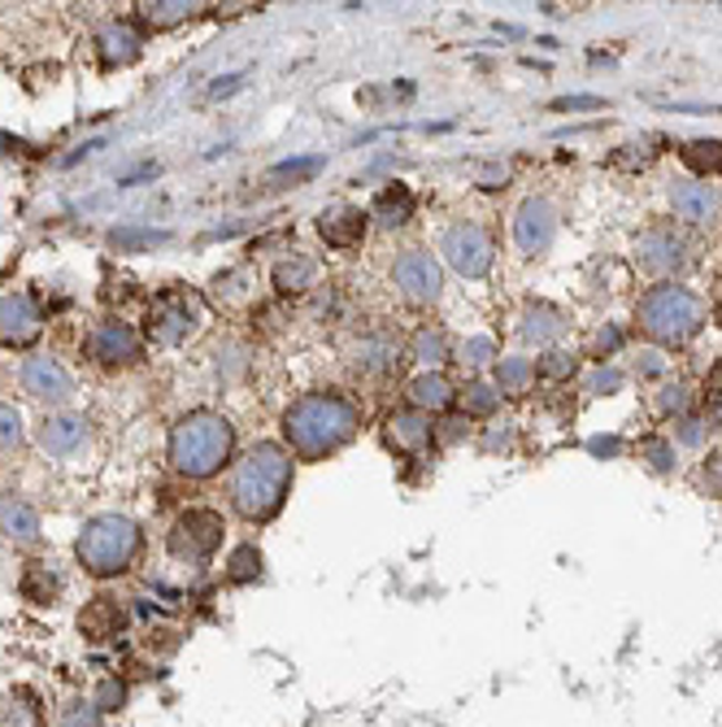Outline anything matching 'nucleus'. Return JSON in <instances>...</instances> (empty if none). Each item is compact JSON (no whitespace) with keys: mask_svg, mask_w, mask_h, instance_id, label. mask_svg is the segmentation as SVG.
Masks as SVG:
<instances>
[{"mask_svg":"<svg viewBox=\"0 0 722 727\" xmlns=\"http://www.w3.org/2000/svg\"><path fill=\"white\" fill-rule=\"evenodd\" d=\"M553 240H558V209L549 206L544 197L522 201V206H518V218H514L518 249H522L527 258H535V253H549Z\"/></svg>","mask_w":722,"mask_h":727,"instance_id":"nucleus-13","label":"nucleus"},{"mask_svg":"<svg viewBox=\"0 0 722 727\" xmlns=\"http://www.w3.org/2000/svg\"><path fill=\"white\" fill-rule=\"evenodd\" d=\"M370 218L379 222V227H405L413 218V192L405 183H388V188H379L374 192V201H370Z\"/></svg>","mask_w":722,"mask_h":727,"instance_id":"nucleus-22","label":"nucleus"},{"mask_svg":"<svg viewBox=\"0 0 722 727\" xmlns=\"http://www.w3.org/2000/svg\"><path fill=\"white\" fill-rule=\"evenodd\" d=\"M213 288H218V297H222V301H231V306H249V301L258 297V275H253L249 266H235V270L218 275V279H213Z\"/></svg>","mask_w":722,"mask_h":727,"instance_id":"nucleus-27","label":"nucleus"},{"mask_svg":"<svg viewBox=\"0 0 722 727\" xmlns=\"http://www.w3.org/2000/svg\"><path fill=\"white\" fill-rule=\"evenodd\" d=\"M88 353L101 366H127L144 353V336L122 318H104L88 336Z\"/></svg>","mask_w":722,"mask_h":727,"instance_id":"nucleus-12","label":"nucleus"},{"mask_svg":"<svg viewBox=\"0 0 722 727\" xmlns=\"http://www.w3.org/2000/svg\"><path fill=\"white\" fill-rule=\"evenodd\" d=\"M288 492H292V454L274 440L253 445L231 470V506L249 522L274 519Z\"/></svg>","mask_w":722,"mask_h":727,"instance_id":"nucleus-2","label":"nucleus"},{"mask_svg":"<svg viewBox=\"0 0 722 727\" xmlns=\"http://www.w3.org/2000/svg\"><path fill=\"white\" fill-rule=\"evenodd\" d=\"M322 170V157H301V161H283V166H274V175L270 179H310Z\"/></svg>","mask_w":722,"mask_h":727,"instance_id":"nucleus-40","label":"nucleus"},{"mask_svg":"<svg viewBox=\"0 0 722 727\" xmlns=\"http://www.w3.org/2000/svg\"><path fill=\"white\" fill-rule=\"evenodd\" d=\"M22 592H27L31 601H49L52 592H57V579H52V575H44V567H31V571H27V579H22Z\"/></svg>","mask_w":722,"mask_h":727,"instance_id":"nucleus-39","label":"nucleus"},{"mask_svg":"<svg viewBox=\"0 0 722 727\" xmlns=\"http://www.w3.org/2000/svg\"><path fill=\"white\" fill-rule=\"evenodd\" d=\"M140 545H144V536H140V527L131 519H122V515H97V519L83 522L74 554H79L83 571L104 579V575L127 571L140 558Z\"/></svg>","mask_w":722,"mask_h":727,"instance_id":"nucleus-4","label":"nucleus"},{"mask_svg":"<svg viewBox=\"0 0 722 727\" xmlns=\"http://www.w3.org/2000/svg\"><path fill=\"white\" fill-rule=\"evenodd\" d=\"M92 706L101 710V715H118L122 706H127V684L118 676H104L97 684V693H92Z\"/></svg>","mask_w":722,"mask_h":727,"instance_id":"nucleus-36","label":"nucleus"},{"mask_svg":"<svg viewBox=\"0 0 722 727\" xmlns=\"http://www.w3.org/2000/svg\"><path fill=\"white\" fill-rule=\"evenodd\" d=\"M9 149H13V136H4V131H0V157L9 153Z\"/></svg>","mask_w":722,"mask_h":727,"instance_id":"nucleus-50","label":"nucleus"},{"mask_svg":"<svg viewBox=\"0 0 722 727\" xmlns=\"http://www.w3.org/2000/svg\"><path fill=\"white\" fill-rule=\"evenodd\" d=\"M57 727H104V715L92 706V697H70L57 710Z\"/></svg>","mask_w":722,"mask_h":727,"instance_id":"nucleus-33","label":"nucleus"},{"mask_svg":"<svg viewBox=\"0 0 722 727\" xmlns=\"http://www.w3.org/2000/svg\"><path fill=\"white\" fill-rule=\"evenodd\" d=\"M144 49V36L131 27V22H109L101 36H97V52H101L104 66H131Z\"/></svg>","mask_w":722,"mask_h":727,"instance_id":"nucleus-19","label":"nucleus"},{"mask_svg":"<svg viewBox=\"0 0 722 727\" xmlns=\"http://www.w3.org/2000/svg\"><path fill=\"white\" fill-rule=\"evenodd\" d=\"M235 427L213 410H192L170 427V467L188 479H209L231 462Z\"/></svg>","mask_w":722,"mask_h":727,"instance_id":"nucleus-3","label":"nucleus"},{"mask_svg":"<svg viewBox=\"0 0 722 727\" xmlns=\"http://www.w3.org/2000/svg\"><path fill=\"white\" fill-rule=\"evenodd\" d=\"M601 97H566V101H558L553 109H601Z\"/></svg>","mask_w":722,"mask_h":727,"instance_id":"nucleus-45","label":"nucleus"},{"mask_svg":"<svg viewBox=\"0 0 722 727\" xmlns=\"http://www.w3.org/2000/svg\"><path fill=\"white\" fill-rule=\"evenodd\" d=\"M535 370H544V375H570V370H574V358H570V353H549Z\"/></svg>","mask_w":722,"mask_h":727,"instance_id":"nucleus-44","label":"nucleus"},{"mask_svg":"<svg viewBox=\"0 0 722 727\" xmlns=\"http://www.w3.org/2000/svg\"><path fill=\"white\" fill-rule=\"evenodd\" d=\"M619 340H622V331L619 327H610V331H601V349L610 353V349H619Z\"/></svg>","mask_w":722,"mask_h":727,"instance_id":"nucleus-47","label":"nucleus"},{"mask_svg":"<svg viewBox=\"0 0 722 727\" xmlns=\"http://www.w3.org/2000/svg\"><path fill=\"white\" fill-rule=\"evenodd\" d=\"M497 406H501V392L492 388V384H465V415H497Z\"/></svg>","mask_w":722,"mask_h":727,"instance_id":"nucleus-37","label":"nucleus"},{"mask_svg":"<svg viewBox=\"0 0 722 727\" xmlns=\"http://www.w3.org/2000/svg\"><path fill=\"white\" fill-rule=\"evenodd\" d=\"M619 384H622V375H619V370H601V375L592 379V388H596V392H601V388H605V392H614Z\"/></svg>","mask_w":722,"mask_h":727,"instance_id":"nucleus-46","label":"nucleus"},{"mask_svg":"<svg viewBox=\"0 0 722 727\" xmlns=\"http://www.w3.org/2000/svg\"><path fill=\"white\" fill-rule=\"evenodd\" d=\"M44 331V313L31 292H0V345L27 349Z\"/></svg>","mask_w":722,"mask_h":727,"instance_id":"nucleus-11","label":"nucleus"},{"mask_svg":"<svg viewBox=\"0 0 722 727\" xmlns=\"http://www.w3.org/2000/svg\"><path fill=\"white\" fill-rule=\"evenodd\" d=\"M640 358H644V362H635V366H640L644 375H658V370H662V358H658V353H640Z\"/></svg>","mask_w":722,"mask_h":727,"instance_id":"nucleus-48","label":"nucleus"},{"mask_svg":"<svg viewBox=\"0 0 722 727\" xmlns=\"http://www.w3.org/2000/svg\"><path fill=\"white\" fill-rule=\"evenodd\" d=\"M705 322V306L692 288L679 283H658L640 297V327L658 340V345H683L701 331Z\"/></svg>","mask_w":722,"mask_h":727,"instance_id":"nucleus-5","label":"nucleus"},{"mask_svg":"<svg viewBox=\"0 0 722 727\" xmlns=\"http://www.w3.org/2000/svg\"><path fill=\"white\" fill-rule=\"evenodd\" d=\"M22 388L36 401H52V406H66L74 397V379L57 358H27L22 362Z\"/></svg>","mask_w":722,"mask_h":727,"instance_id":"nucleus-14","label":"nucleus"},{"mask_svg":"<svg viewBox=\"0 0 722 727\" xmlns=\"http://www.w3.org/2000/svg\"><path fill=\"white\" fill-rule=\"evenodd\" d=\"M566 331L570 322L558 306H531V310L522 313V336L535 340V345H558Z\"/></svg>","mask_w":722,"mask_h":727,"instance_id":"nucleus-24","label":"nucleus"},{"mask_svg":"<svg viewBox=\"0 0 722 727\" xmlns=\"http://www.w3.org/2000/svg\"><path fill=\"white\" fill-rule=\"evenodd\" d=\"M170 231H157V227H118L109 231V245L118 253H140V249H153V245H166Z\"/></svg>","mask_w":722,"mask_h":727,"instance_id":"nucleus-29","label":"nucleus"},{"mask_svg":"<svg viewBox=\"0 0 722 727\" xmlns=\"http://www.w3.org/2000/svg\"><path fill=\"white\" fill-rule=\"evenodd\" d=\"M361 431V406L344 392H305L288 406L283 436L297 458H331Z\"/></svg>","mask_w":722,"mask_h":727,"instance_id":"nucleus-1","label":"nucleus"},{"mask_svg":"<svg viewBox=\"0 0 722 727\" xmlns=\"http://www.w3.org/2000/svg\"><path fill=\"white\" fill-rule=\"evenodd\" d=\"M201 318H205L201 297H192V292L174 288V292H161V297L153 301L144 336H149L153 345H183V340H188V336L201 327Z\"/></svg>","mask_w":722,"mask_h":727,"instance_id":"nucleus-8","label":"nucleus"},{"mask_svg":"<svg viewBox=\"0 0 722 727\" xmlns=\"http://www.w3.org/2000/svg\"><path fill=\"white\" fill-rule=\"evenodd\" d=\"M640 449H644V458H649V462H653L658 470H671L674 467V449L666 445V440H644Z\"/></svg>","mask_w":722,"mask_h":727,"instance_id":"nucleus-42","label":"nucleus"},{"mask_svg":"<svg viewBox=\"0 0 722 727\" xmlns=\"http://www.w3.org/2000/svg\"><path fill=\"white\" fill-rule=\"evenodd\" d=\"M0 727H44V710L27 688L0 697Z\"/></svg>","mask_w":722,"mask_h":727,"instance_id":"nucleus-25","label":"nucleus"},{"mask_svg":"<svg viewBox=\"0 0 722 727\" xmlns=\"http://www.w3.org/2000/svg\"><path fill=\"white\" fill-rule=\"evenodd\" d=\"M83 440H88V422L74 415H52L40 427V449L52 454V458H70Z\"/></svg>","mask_w":722,"mask_h":727,"instance_id":"nucleus-18","label":"nucleus"},{"mask_svg":"<svg viewBox=\"0 0 722 727\" xmlns=\"http://www.w3.org/2000/svg\"><path fill=\"white\" fill-rule=\"evenodd\" d=\"M671 206H674V218H683L688 227H705V222H714L722 209V197L714 183H705V179H679L671 188Z\"/></svg>","mask_w":722,"mask_h":727,"instance_id":"nucleus-15","label":"nucleus"},{"mask_svg":"<svg viewBox=\"0 0 722 727\" xmlns=\"http://www.w3.org/2000/svg\"><path fill=\"white\" fill-rule=\"evenodd\" d=\"M410 358H418L422 366H431V370H435L440 362H449V336H444V331H431V327H422V331L413 336Z\"/></svg>","mask_w":722,"mask_h":727,"instance_id":"nucleus-32","label":"nucleus"},{"mask_svg":"<svg viewBox=\"0 0 722 727\" xmlns=\"http://www.w3.org/2000/svg\"><path fill=\"white\" fill-rule=\"evenodd\" d=\"M197 13V4H188V0H157V4H140V18L157 27V31H166V27H179V22H188Z\"/></svg>","mask_w":722,"mask_h":727,"instance_id":"nucleus-30","label":"nucleus"},{"mask_svg":"<svg viewBox=\"0 0 722 727\" xmlns=\"http://www.w3.org/2000/svg\"><path fill=\"white\" fill-rule=\"evenodd\" d=\"M662 410H666V415H679V410H688V388H683V384H674V388H662Z\"/></svg>","mask_w":722,"mask_h":727,"instance_id":"nucleus-43","label":"nucleus"},{"mask_svg":"<svg viewBox=\"0 0 722 727\" xmlns=\"http://www.w3.org/2000/svg\"><path fill=\"white\" fill-rule=\"evenodd\" d=\"M440 253H444V261H449L462 279H483V275L492 270V258H497L488 227L474 222V218H462V222L444 227V236H440Z\"/></svg>","mask_w":722,"mask_h":727,"instance_id":"nucleus-6","label":"nucleus"},{"mask_svg":"<svg viewBox=\"0 0 722 727\" xmlns=\"http://www.w3.org/2000/svg\"><path fill=\"white\" fill-rule=\"evenodd\" d=\"M462 362L474 366V370L488 366V362H497V340H492V336H470V340L462 345Z\"/></svg>","mask_w":722,"mask_h":727,"instance_id":"nucleus-38","label":"nucleus"},{"mask_svg":"<svg viewBox=\"0 0 722 727\" xmlns=\"http://www.w3.org/2000/svg\"><path fill=\"white\" fill-rule=\"evenodd\" d=\"M535 384V362L531 358H501L497 366V392H527Z\"/></svg>","mask_w":722,"mask_h":727,"instance_id":"nucleus-31","label":"nucleus"},{"mask_svg":"<svg viewBox=\"0 0 722 727\" xmlns=\"http://www.w3.org/2000/svg\"><path fill=\"white\" fill-rule=\"evenodd\" d=\"M313 279H318V261L305 258V253H292V258H283L274 266V288L279 292H310Z\"/></svg>","mask_w":722,"mask_h":727,"instance_id":"nucleus-26","label":"nucleus"},{"mask_svg":"<svg viewBox=\"0 0 722 727\" xmlns=\"http://www.w3.org/2000/svg\"><path fill=\"white\" fill-rule=\"evenodd\" d=\"M635 261L649 275H679L692 261V245L674 222H653L635 236Z\"/></svg>","mask_w":722,"mask_h":727,"instance_id":"nucleus-9","label":"nucleus"},{"mask_svg":"<svg viewBox=\"0 0 722 727\" xmlns=\"http://www.w3.org/2000/svg\"><path fill=\"white\" fill-rule=\"evenodd\" d=\"M222 531H227V522H222L218 510L192 506V510H183L174 519V527H170V554L179 562H209L222 549Z\"/></svg>","mask_w":722,"mask_h":727,"instance_id":"nucleus-7","label":"nucleus"},{"mask_svg":"<svg viewBox=\"0 0 722 727\" xmlns=\"http://www.w3.org/2000/svg\"><path fill=\"white\" fill-rule=\"evenodd\" d=\"M679 157H683L701 179L722 175V140H692V145L679 149Z\"/></svg>","mask_w":722,"mask_h":727,"instance_id":"nucleus-28","label":"nucleus"},{"mask_svg":"<svg viewBox=\"0 0 722 727\" xmlns=\"http://www.w3.org/2000/svg\"><path fill=\"white\" fill-rule=\"evenodd\" d=\"M353 362L361 366V370H383V366L397 362V345L388 340V336H374V340H361L358 345V358Z\"/></svg>","mask_w":722,"mask_h":727,"instance_id":"nucleus-34","label":"nucleus"},{"mask_svg":"<svg viewBox=\"0 0 722 727\" xmlns=\"http://www.w3.org/2000/svg\"><path fill=\"white\" fill-rule=\"evenodd\" d=\"M683 440L696 445V440H701V422H683Z\"/></svg>","mask_w":722,"mask_h":727,"instance_id":"nucleus-49","label":"nucleus"},{"mask_svg":"<svg viewBox=\"0 0 722 727\" xmlns=\"http://www.w3.org/2000/svg\"><path fill=\"white\" fill-rule=\"evenodd\" d=\"M410 401L413 410H422V415H440V410L453 406V384L440 370H422L410 384Z\"/></svg>","mask_w":722,"mask_h":727,"instance_id":"nucleus-23","label":"nucleus"},{"mask_svg":"<svg viewBox=\"0 0 722 727\" xmlns=\"http://www.w3.org/2000/svg\"><path fill=\"white\" fill-rule=\"evenodd\" d=\"M122 627H127V610H122L113 597H97V601L79 615V631H83L88 640H113Z\"/></svg>","mask_w":722,"mask_h":727,"instance_id":"nucleus-21","label":"nucleus"},{"mask_svg":"<svg viewBox=\"0 0 722 727\" xmlns=\"http://www.w3.org/2000/svg\"><path fill=\"white\" fill-rule=\"evenodd\" d=\"M318 236L327 240V249L349 253V249H358L361 240H365V213L353 206L322 209V213H318Z\"/></svg>","mask_w":722,"mask_h":727,"instance_id":"nucleus-16","label":"nucleus"},{"mask_svg":"<svg viewBox=\"0 0 722 727\" xmlns=\"http://www.w3.org/2000/svg\"><path fill=\"white\" fill-rule=\"evenodd\" d=\"M392 283L401 288V297L413 301V306H431V301H440V292H444V270H440V261L431 258L427 249H405L397 266H392Z\"/></svg>","mask_w":722,"mask_h":727,"instance_id":"nucleus-10","label":"nucleus"},{"mask_svg":"<svg viewBox=\"0 0 722 727\" xmlns=\"http://www.w3.org/2000/svg\"><path fill=\"white\" fill-rule=\"evenodd\" d=\"M22 440V415L13 406H0V449H13Z\"/></svg>","mask_w":722,"mask_h":727,"instance_id":"nucleus-41","label":"nucleus"},{"mask_svg":"<svg viewBox=\"0 0 722 727\" xmlns=\"http://www.w3.org/2000/svg\"><path fill=\"white\" fill-rule=\"evenodd\" d=\"M431 436H435V427L422 410H397L388 418V445L401 454H422L431 445Z\"/></svg>","mask_w":722,"mask_h":727,"instance_id":"nucleus-17","label":"nucleus"},{"mask_svg":"<svg viewBox=\"0 0 722 727\" xmlns=\"http://www.w3.org/2000/svg\"><path fill=\"white\" fill-rule=\"evenodd\" d=\"M261 575V554L253 545H240L235 554H231V567H227V579L231 584H253Z\"/></svg>","mask_w":722,"mask_h":727,"instance_id":"nucleus-35","label":"nucleus"},{"mask_svg":"<svg viewBox=\"0 0 722 727\" xmlns=\"http://www.w3.org/2000/svg\"><path fill=\"white\" fill-rule=\"evenodd\" d=\"M0 536L13 545H36L40 540V515L22 497H0Z\"/></svg>","mask_w":722,"mask_h":727,"instance_id":"nucleus-20","label":"nucleus"}]
</instances>
